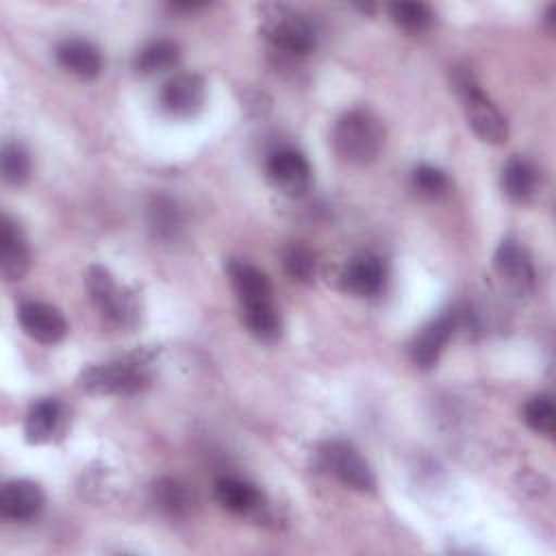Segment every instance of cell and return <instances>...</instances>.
Returning <instances> with one entry per match:
<instances>
[{
	"label": "cell",
	"mask_w": 556,
	"mask_h": 556,
	"mask_svg": "<svg viewBox=\"0 0 556 556\" xmlns=\"http://www.w3.org/2000/svg\"><path fill=\"white\" fill-rule=\"evenodd\" d=\"M332 143L341 159L356 165L371 163L384 143L382 122L371 111L352 109L337 119Z\"/></svg>",
	"instance_id": "1"
},
{
	"label": "cell",
	"mask_w": 556,
	"mask_h": 556,
	"mask_svg": "<svg viewBox=\"0 0 556 556\" xmlns=\"http://www.w3.org/2000/svg\"><path fill=\"white\" fill-rule=\"evenodd\" d=\"M452 83L463 100L465 115H467V122L473 128V132L484 143H491V146L504 143L508 139V124H506L504 115L497 111V106L484 96V91L476 83L473 74L465 67L454 70Z\"/></svg>",
	"instance_id": "2"
},
{
	"label": "cell",
	"mask_w": 556,
	"mask_h": 556,
	"mask_svg": "<svg viewBox=\"0 0 556 556\" xmlns=\"http://www.w3.org/2000/svg\"><path fill=\"white\" fill-rule=\"evenodd\" d=\"M78 384L91 395H130L148 384L146 361L139 356L91 365L78 376Z\"/></svg>",
	"instance_id": "3"
},
{
	"label": "cell",
	"mask_w": 556,
	"mask_h": 556,
	"mask_svg": "<svg viewBox=\"0 0 556 556\" xmlns=\"http://www.w3.org/2000/svg\"><path fill=\"white\" fill-rule=\"evenodd\" d=\"M85 287L91 302L100 308V313L119 324L130 326L137 319V300L128 289H119L111 276V271L102 265H91L85 274Z\"/></svg>",
	"instance_id": "4"
},
{
	"label": "cell",
	"mask_w": 556,
	"mask_h": 556,
	"mask_svg": "<svg viewBox=\"0 0 556 556\" xmlns=\"http://www.w3.org/2000/svg\"><path fill=\"white\" fill-rule=\"evenodd\" d=\"M261 33L269 43L289 54H306L315 48L313 26L287 7H269L263 15Z\"/></svg>",
	"instance_id": "5"
},
{
	"label": "cell",
	"mask_w": 556,
	"mask_h": 556,
	"mask_svg": "<svg viewBox=\"0 0 556 556\" xmlns=\"http://www.w3.org/2000/svg\"><path fill=\"white\" fill-rule=\"evenodd\" d=\"M319 458L321 465L345 486L356 489V491H374L376 486V478L369 469V465L365 463V458L356 452L354 445H350L348 441L341 439H332L326 441L319 447Z\"/></svg>",
	"instance_id": "6"
},
{
	"label": "cell",
	"mask_w": 556,
	"mask_h": 556,
	"mask_svg": "<svg viewBox=\"0 0 556 556\" xmlns=\"http://www.w3.org/2000/svg\"><path fill=\"white\" fill-rule=\"evenodd\" d=\"M204 98H206V85L202 76L191 72H180L163 83L159 93V104L167 115L187 119L200 113V109L204 106Z\"/></svg>",
	"instance_id": "7"
},
{
	"label": "cell",
	"mask_w": 556,
	"mask_h": 556,
	"mask_svg": "<svg viewBox=\"0 0 556 556\" xmlns=\"http://www.w3.org/2000/svg\"><path fill=\"white\" fill-rule=\"evenodd\" d=\"M267 178L285 195H304L311 187L313 172L306 156L295 148H278L267 159Z\"/></svg>",
	"instance_id": "8"
},
{
	"label": "cell",
	"mask_w": 556,
	"mask_h": 556,
	"mask_svg": "<svg viewBox=\"0 0 556 556\" xmlns=\"http://www.w3.org/2000/svg\"><path fill=\"white\" fill-rule=\"evenodd\" d=\"M493 267L500 276V280L517 295H526L534 289V265L528 254V250L515 241V239H504L493 256Z\"/></svg>",
	"instance_id": "9"
},
{
	"label": "cell",
	"mask_w": 556,
	"mask_h": 556,
	"mask_svg": "<svg viewBox=\"0 0 556 556\" xmlns=\"http://www.w3.org/2000/svg\"><path fill=\"white\" fill-rule=\"evenodd\" d=\"M17 321L22 330L39 343H59L67 334V321L63 313L46 302H22L17 308Z\"/></svg>",
	"instance_id": "10"
},
{
	"label": "cell",
	"mask_w": 556,
	"mask_h": 556,
	"mask_svg": "<svg viewBox=\"0 0 556 556\" xmlns=\"http://www.w3.org/2000/svg\"><path fill=\"white\" fill-rule=\"evenodd\" d=\"M458 324H460V315L452 311V313L439 315L428 326H424L410 345L413 363L421 369H430L439 361L443 348L452 339Z\"/></svg>",
	"instance_id": "11"
},
{
	"label": "cell",
	"mask_w": 556,
	"mask_h": 556,
	"mask_svg": "<svg viewBox=\"0 0 556 556\" xmlns=\"http://www.w3.org/2000/svg\"><path fill=\"white\" fill-rule=\"evenodd\" d=\"M65 430V410L56 397H41L30 404L24 417V434L33 445L50 443Z\"/></svg>",
	"instance_id": "12"
},
{
	"label": "cell",
	"mask_w": 556,
	"mask_h": 556,
	"mask_svg": "<svg viewBox=\"0 0 556 556\" xmlns=\"http://www.w3.org/2000/svg\"><path fill=\"white\" fill-rule=\"evenodd\" d=\"M43 508V491L30 480H9L0 491V515L9 521H28Z\"/></svg>",
	"instance_id": "13"
},
{
	"label": "cell",
	"mask_w": 556,
	"mask_h": 556,
	"mask_svg": "<svg viewBox=\"0 0 556 556\" xmlns=\"http://www.w3.org/2000/svg\"><path fill=\"white\" fill-rule=\"evenodd\" d=\"M30 267L28 243L20 226L4 215L0 222V271L7 280H20Z\"/></svg>",
	"instance_id": "14"
},
{
	"label": "cell",
	"mask_w": 556,
	"mask_h": 556,
	"mask_svg": "<svg viewBox=\"0 0 556 556\" xmlns=\"http://www.w3.org/2000/svg\"><path fill=\"white\" fill-rule=\"evenodd\" d=\"M341 287L354 295H376L384 287V265L374 254H358L341 271Z\"/></svg>",
	"instance_id": "15"
},
{
	"label": "cell",
	"mask_w": 556,
	"mask_h": 556,
	"mask_svg": "<svg viewBox=\"0 0 556 556\" xmlns=\"http://www.w3.org/2000/svg\"><path fill=\"white\" fill-rule=\"evenodd\" d=\"M226 271L230 276V282L235 287V293H237L241 306L274 302V298H271L274 291H271L267 276L261 269H256L254 265L239 261V258H230L226 265Z\"/></svg>",
	"instance_id": "16"
},
{
	"label": "cell",
	"mask_w": 556,
	"mask_h": 556,
	"mask_svg": "<svg viewBox=\"0 0 556 556\" xmlns=\"http://www.w3.org/2000/svg\"><path fill=\"white\" fill-rule=\"evenodd\" d=\"M56 61L59 65L83 78V80H89V78H96L100 72H102V54L100 50L85 41V39H65L56 46Z\"/></svg>",
	"instance_id": "17"
},
{
	"label": "cell",
	"mask_w": 556,
	"mask_h": 556,
	"mask_svg": "<svg viewBox=\"0 0 556 556\" xmlns=\"http://www.w3.org/2000/svg\"><path fill=\"white\" fill-rule=\"evenodd\" d=\"M215 500L222 504V508L235 513V515H250L254 513L263 497L258 489L241 478L235 476H222L215 480Z\"/></svg>",
	"instance_id": "18"
},
{
	"label": "cell",
	"mask_w": 556,
	"mask_h": 556,
	"mask_svg": "<svg viewBox=\"0 0 556 556\" xmlns=\"http://www.w3.org/2000/svg\"><path fill=\"white\" fill-rule=\"evenodd\" d=\"M178 46L169 39H156L150 41L148 46H143L137 56H135V72L143 74V76H152V74H161L169 67H174L178 63Z\"/></svg>",
	"instance_id": "19"
},
{
	"label": "cell",
	"mask_w": 556,
	"mask_h": 556,
	"mask_svg": "<svg viewBox=\"0 0 556 556\" xmlns=\"http://www.w3.org/2000/svg\"><path fill=\"white\" fill-rule=\"evenodd\" d=\"M241 321L248 332L261 341H274L280 337V315L274 302L241 306Z\"/></svg>",
	"instance_id": "20"
},
{
	"label": "cell",
	"mask_w": 556,
	"mask_h": 556,
	"mask_svg": "<svg viewBox=\"0 0 556 556\" xmlns=\"http://www.w3.org/2000/svg\"><path fill=\"white\" fill-rule=\"evenodd\" d=\"M152 500L169 517H180L191 508V493L176 478H159L152 484Z\"/></svg>",
	"instance_id": "21"
},
{
	"label": "cell",
	"mask_w": 556,
	"mask_h": 556,
	"mask_svg": "<svg viewBox=\"0 0 556 556\" xmlns=\"http://www.w3.org/2000/svg\"><path fill=\"white\" fill-rule=\"evenodd\" d=\"M534 169L528 161L513 156L502 167V189L510 200H526L534 189Z\"/></svg>",
	"instance_id": "22"
},
{
	"label": "cell",
	"mask_w": 556,
	"mask_h": 556,
	"mask_svg": "<svg viewBox=\"0 0 556 556\" xmlns=\"http://www.w3.org/2000/svg\"><path fill=\"white\" fill-rule=\"evenodd\" d=\"M523 421L539 434L552 437L556 428V408L549 395H534L523 406Z\"/></svg>",
	"instance_id": "23"
},
{
	"label": "cell",
	"mask_w": 556,
	"mask_h": 556,
	"mask_svg": "<svg viewBox=\"0 0 556 556\" xmlns=\"http://www.w3.org/2000/svg\"><path fill=\"white\" fill-rule=\"evenodd\" d=\"M389 15L400 28L408 33H419L432 22V11L424 2H393L389 4Z\"/></svg>",
	"instance_id": "24"
},
{
	"label": "cell",
	"mask_w": 556,
	"mask_h": 556,
	"mask_svg": "<svg viewBox=\"0 0 556 556\" xmlns=\"http://www.w3.org/2000/svg\"><path fill=\"white\" fill-rule=\"evenodd\" d=\"M0 165H2V178L9 185H22L30 176V156L20 143L7 141L2 146Z\"/></svg>",
	"instance_id": "25"
},
{
	"label": "cell",
	"mask_w": 556,
	"mask_h": 556,
	"mask_svg": "<svg viewBox=\"0 0 556 556\" xmlns=\"http://www.w3.org/2000/svg\"><path fill=\"white\" fill-rule=\"evenodd\" d=\"M282 265L293 280L308 282L315 274V254L302 243H291L282 252Z\"/></svg>",
	"instance_id": "26"
},
{
	"label": "cell",
	"mask_w": 556,
	"mask_h": 556,
	"mask_svg": "<svg viewBox=\"0 0 556 556\" xmlns=\"http://www.w3.org/2000/svg\"><path fill=\"white\" fill-rule=\"evenodd\" d=\"M447 176L434 165H417L413 172V187L428 198H437L447 189Z\"/></svg>",
	"instance_id": "27"
},
{
	"label": "cell",
	"mask_w": 556,
	"mask_h": 556,
	"mask_svg": "<svg viewBox=\"0 0 556 556\" xmlns=\"http://www.w3.org/2000/svg\"><path fill=\"white\" fill-rule=\"evenodd\" d=\"M150 215H152V226L156 228L159 235H172L180 226L178 208L167 198L154 200V204L150 206Z\"/></svg>",
	"instance_id": "28"
}]
</instances>
